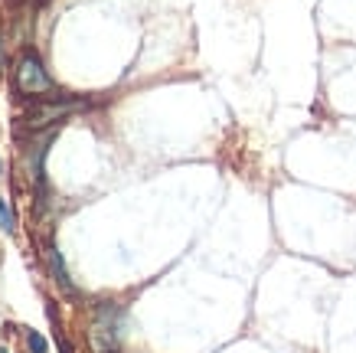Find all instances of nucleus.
Wrapping results in <instances>:
<instances>
[{"instance_id":"1","label":"nucleus","mask_w":356,"mask_h":353,"mask_svg":"<svg viewBox=\"0 0 356 353\" xmlns=\"http://www.w3.org/2000/svg\"><path fill=\"white\" fill-rule=\"evenodd\" d=\"M121 340V311L115 304H102L88 324V343L95 353H115Z\"/></svg>"},{"instance_id":"2","label":"nucleus","mask_w":356,"mask_h":353,"mask_svg":"<svg viewBox=\"0 0 356 353\" xmlns=\"http://www.w3.org/2000/svg\"><path fill=\"white\" fill-rule=\"evenodd\" d=\"M13 86L20 95H46V92H53V79L46 75L43 63L36 59L33 53H23L17 69H13Z\"/></svg>"},{"instance_id":"3","label":"nucleus","mask_w":356,"mask_h":353,"mask_svg":"<svg viewBox=\"0 0 356 353\" xmlns=\"http://www.w3.org/2000/svg\"><path fill=\"white\" fill-rule=\"evenodd\" d=\"M76 108H82V102H76V98H65V102H46V105H40L36 111H33V118H26L30 121V128H46V125H53V121H63L69 111H76Z\"/></svg>"},{"instance_id":"4","label":"nucleus","mask_w":356,"mask_h":353,"mask_svg":"<svg viewBox=\"0 0 356 353\" xmlns=\"http://www.w3.org/2000/svg\"><path fill=\"white\" fill-rule=\"evenodd\" d=\"M46 262H49V272L56 275V281L63 285V291L76 295V285H72V279H69V272H65V262H63V256L56 252V246H46Z\"/></svg>"},{"instance_id":"5","label":"nucleus","mask_w":356,"mask_h":353,"mask_svg":"<svg viewBox=\"0 0 356 353\" xmlns=\"http://www.w3.org/2000/svg\"><path fill=\"white\" fill-rule=\"evenodd\" d=\"M0 226H3V233H17V219H13L10 200H3V196H0Z\"/></svg>"},{"instance_id":"6","label":"nucleus","mask_w":356,"mask_h":353,"mask_svg":"<svg viewBox=\"0 0 356 353\" xmlns=\"http://www.w3.org/2000/svg\"><path fill=\"white\" fill-rule=\"evenodd\" d=\"M26 347H30L33 353H49V347H46V340L40 337L36 331H26Z\"/></svg>"},{"instance_id":"7","label":"nucleus","mask_w":356,"mask_h":353,"mask_svg":"<svg viewBox=\"0 0 356 353\" xmlns=\"http://www.w3.org/2000/svg\"><path fill=\"white\" fill-rule=\"evenodd\" d=\"M0 65H3V43H0Z\"/></svg>"},{"instance_id":"8","label":"nucleus","mask_w":356,"mask_h":353,"mask_svg":"<svg viewBox=\"0 0 356 353\" xmlns=\"http://www.w3.org/2000/svg\"><path fill=\"white\" fill-rule=\"evenodd\" d=\"M0 353H10V350H3V347H0Z\"/></svg>"}]
</instances>
